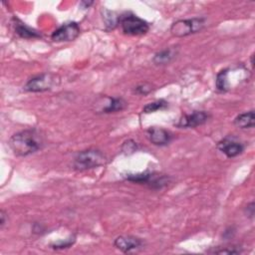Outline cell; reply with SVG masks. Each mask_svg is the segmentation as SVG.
<instances>
[{
    "instance_id": "6",
    "label": "cell",
    "mask_w": 255,
    "mask_h": 255,
    "mask_svg": "<svg viewBox=\"0 0 255 255\" xmlns=\"http://www.w3.org/2000/svg\"><path fill=\"white\" fill-rule=\"evenodd\" d=\"M205 26V18L197 17L185 20H178L170 27V33L175 37H185L200 32Z\"/></svg>"
},
{
    "instance_id": "21",
    "label": "cell",
    "mask_w": 255,
    "mask_h": 255,
    "mask_svg": "<svg viewBox=\"0 0 255 255\" xmlns=\"http://www.w3.org/2000/svg\"><path fill=\"white\" fill-rule=\"evenodd\" d=\"M215 254H240L243 252L241 247L238 246H224V247H217L213 251H208Z\"/></svg>"
},
{
    "instance_id": "23",
    "label": "cell",
    "mask_w": 255,
    "mask_h": 255,
    "mask_svg": "<svg viewBox=\"0 0 255 255\" xmlns=\"http://www.w3.org/2000/svg\"><path fill=\"white\" fill-rule=\"evenodd\" d=\"M254 211H255V207H254V202L252 201V202H250L249 204L246 205L244 212H245V215H246L248 218L253 219V217H254Z\"/></svg>"
},
{
    "instance_id": "20",
    "label": "cell",
    "mask_w": 255,
    "mask_h": 255,
    "mask_svg": "<svg viewBox=\"0 0 255 255\" xmlns=\"http://www.w3.org/2000/svg\"><path fill=\"white\" fill-rule=\"evenodd\" d=\"M138 145L133 139H127L122 144V152L126 155H130L137 151Z\"/></svg>"
},
{
    "instance_id": "10",
    "label": "cell",
    "mask_w": 255,
    "mask_h": 255,
    "mask_svg": "<svg viewBox=\"0 0 255 255\" xmlns=\"http://www.w3.org/2000/svg\"><path fill=\"white\" fill-rule=\"evenodd\" d=\"M209 113L205 111H194L191 114L182 115L174 124V126L180 128H193L204 125L209 120Z\"/></svg>"
},
{
    "instance_id": "26",
    "label": "cell",
    "mask_w": 255,
    "mask_h": 255,
    "mask_svg": "<svg viewBox=\"0 0 255 255\" xmlns=\"http://www.w3.org/2000/svg\"><path fill=\"white\" fill-rule=\"evenodd\" d=\"M94 4V2L93 1H82L81 2V6H82V8H84V9H86V8H89L91 5H93Z\"/></svg>"
},
{
    "instance_id": "5",
    "label": "cell",
    "mask_w": 255,
    "mask_h": 255,
    "mask_svg": "<svg viewBox=\"0 0 255 255\" xmlns=\"http://www.w3.org/2000/svg\"><path fill=\"white\" fill-rule=\"evenodd\" d=\"M119 23L123 33L129 36L144 35L149 30V24L132 13H126L120 16Z\"/></svg>"
},
{
    "instance_id": "18",
    "label": "cell",
    "mask_w": 255,
    "mask_h": 255,
    "mask_svg": "<svg viewBox=\"0 0 255 255\" xmlns=\"http://www.w3.org/2000/svg\"><path fill=\"white\" fill-rule=\"evenodd\" d=\"M103 12H104L103 18H104V20L106 22V25L110 29H114L117 26V24L120 22V17L117 16L114 11H110V10L104 9Z\"/></svg>"
},
{
    "instance_id": "8",
    "label": "cell",
    "mask_w": 255,
    "mask_h": 255,
    "mask_svg": "<svg viewBox=\"0 0 255 255\" xmlns=\"http://www.w3.org/2000/svg\"><path fill=\"white\" fill-rule=\"evenodd\" d=\"M56 84V76L51 73H43L31 78L23 87L30 93H42L51 90Z\"/></svg>"
},
{
    "instance_id": "7",
    "label": "cell",
    "mask_w": 255,
    "mask_h": 255,
    "mask_svg": "<svg viewBox=\"0 0 255 255\" xmlns=\"http://www.w3.org/2000/svg\"><path fill=\"white\" fill-rule=\"evenodd\" d=\"M128 106V103L123 98L114 97H100L94 104V111L96 114H112L124 111Z\"/></svg>"
},
{
    "instance_id": "12",
    "label": "cell",
    "mask_w": 255,
    "mask_h": 255,
    "mask_svg": "<svg viewBox=\"0 0 255 255\" xmlns=\"http://www.w3.org/2000/svg\"><path fill=\"white\" fill-rule=\"evenodd\" d=\"M143 245L142 239L131 236V235H122L115 239L114 246L124 253H130L140 249Z\"/></svg>"
},
{
    "instance_id": "3",
    "label": "cell",
    "mask_w": 255,
    "mask_h": 255,
    "mask_svg": "<svg viewBox=\"0 0 255 255\" xmlns=\"http://www.w3.org/2000/svg\"><path fill=\"white\" fill-rule=\"evenodd\" d=\"M107 160L108 158L102 150L97 148H88L81 150L76 154L73 167L75 170L84 171L104 165L106 164Z\"/></svg>"
},
{
    "instance_id": "2",
    "label": "cell",
    "mask_w": 255,
    "mask_h": 255,
    "mask_svg": "<svg viewBox=\"0 0 255 255\" xmlns=\"http://www.w3.org/2000/svg\"><path fill=\"white\" fill-rule=\"evenodd\" d=\"M248 78H249L248 70L243 65L228 67L221 70L216 75L215 87L218 92L225 93L237 86L235 81L241 84L242 82H245L246 80H248Z\"/></svg>"
},
{
    "instance_id": "19",
    "label": "cell",
    "mask_w": 255,
    "mask_h": 255,
    "mask_svg": "<svg viewBox=\"0 0 255 255\" xmlns=\"http://www.w3.org/2000/svg\"><path fill=\"white\" fill-rule=\"evenodd\" d=\"M153 86L149 83H140L138 85H136L133 89H132V93L135 95H140V96H146L149 93H151L153 91Z\"/></svg>"
},
{
    "instance_id": "4",
    "label": "cell",
    "mask_w": 255,
    "mask_h": 255,
    "mask_svg": "<svg viewBox=\"0 0 255 255\" xmlns=\"http://www.w3.org/2000/svg\"><path fill=\"white\" fill-rule=\"evenodd\" d=\"M125 178L130 182L144 184L150 189H161L171 181L170 176L149 170H144L138 173H128L125 175Z\"/></svg>"
},
{
    "instance_id": "16",
    "label": "cell",
    "mask_w": 255,
    "mask_h": 255,
    "mask_svg": "<svg viewBox=\"0 0 255 255\" xmlns=\"http://www.w3.org/2000/svg\"><path fill=\"white\" fill-rule=\"evenodd\" d=\"M234 125L242 129H246V128H252L255 126V114L254 111L251 110L249 112H245L242 113L240 115H238L235 119H234Z\"/></svg>"
},
{
    "instance_id": "1",
    "label": "cell",
    "mask_w": 255,
    "mask_h": 255,
    "mask_svg": "<svg viewBox=\"0 0 255 255\" xmlns=\"http://www.w3.org/2000/svg\"><path fill=\"white\" fill-rule=\"evenodd\" d=\"M8 144L15 155L27 156L42 148L43 138L35 128H28L14 133Z\"/></svg>"
},
{
    "instance_id": "25",
    "label": "cell",
    "mask_w": 255,
    "mask_h": 255,
    "mask_svg": "<svg viewBox=\"0 0 255 255\" xmlns=\"http://www.w3.org/2000/svg\"><path fill=\"white\" fill-rule=\"evenodd\" d=\"M8 221V216L5 213L4 210L0 211V228L2 229L4 227V225L6 224V222Z\"/></svg>"
},
{
    "instance_id": "22",
    "label": "cell",
    "mask_w": 255,
    "mask_h": 255,
    "mask_svg": "<svg viewBox=\"0 0 255 255\" xmlns=\"http://www.w3.org/2000/svg\"><path fill=\"white\" fill-rule=\"evenodd\" d=\"M76 241V236L75 235H71L69 238L64 239V240H60L58 242H54L51 243L50 246L53 249H64V248H69L71 247Z\"/></svg>"
},
{
    "instance_id": "9",
    "label": "cell",
    "mask_w": 255,
    "mask_h": 255,
    "mask_svg": "<svg viewBox=\"0 0 255 255\" xmlns=\"http://www.w3.org/2000/svg\"><path fill=\"white\" fill-rule=\"evenodd\" d=\"M81 29L77 22H68L56 29L51 35L54 42H71L80 35Z\"/></svg>"
},
{
    "instance_id": "11",
    "label": "cell",
    "mask_w": 255,
    "mask_h": 255,
    "mask_svg": "<svg viewBox=\"0 0 255 255\" xmlns=\"http://www.w3.org/2000/svg\"><path fill=\"white\" fill-rule=\"evenodd\" d=\"M217 149L227 157L233 158L244 151V144L233 136H226L217 142Z\"/></svg>"
},
{
    "instance_id": "14",
    "label": "cell",
    "mask_w": 255,
    "mask_h": 255,
    "mask_svg": "<svg viewBox=\"0 0 255 255\" xmlns=\"http://www.w3.org/2000/svg\"><path fill=\"white\" fill-rule=\"evenodd\" d=\"M13 25H14V29L15 32L24 39H34V38H40L41 35L38 33V31H36L35 29L27 26L25 23H23L22 21H20L17 18L13 19Z\"/></svg>"
},
{
    "instance_id": "17",
    "label": "cell",
    "mask_w": 255,
    "mask_h": 255,
    "mask_svg": "<svg viewBox=\"0 0 255 255\" xmlns=\"http://www.w3.org/2000/svg\"><path fill=\"white\" fill-rule=\"evenodd\" d=\"M168 107V103L162 99L160 100H156L154 102L148 103L147 105H145L142 109V112L144 114H150V113H155L157 111H161V110H165Z\"/></svg>"
},
{
    "instance_id": "24",
    "label": "cell",
    "mask_w": 255,
    "mask_h": 255,
    "mask_svg": "<svg viewBox=\"0 0 255 255\" xmlns=\"http://www.w3.org/2000/svg\"><path fill=\"white\" fill-rule=\"evenodd\" d=\"M234 234H235V229H234L233 227H229V228H227V229L224 231V233H223V238H225V239H231V238H233Z\"/></svg>"
},
{
    "instance_id": "15",
    "label": "cell",
    "mask_w": 255,
    "mask_h": 255,
    "mask_svg": "<svg viewBox=\"0 0 255 255\" xmlns=\"http://www.w3.org/2000/svg\"><path fill=\"white\" fill-rule=\"evenodd\" d=\"M177 55V49L166 48L154 54L152 58V63L156 66H164L169 64Z\"/></svg>"
},
{
    "instance_id": "13",
    "label": "cell",
    "mask_w": 255,
    "mask_h": 255,
    "mask_svg": "<svg viewBox=\"0 0 255 255\" xmlns=\"http://www.w3.org/2000/svg\"><path fill=\"white\" fill-rule=\"evenodd\" d=\"M145 133L148 140L157 146L167 145L172 139L171 132L160 127H150L145 130Z\"/></svg>"
}]
</instances>
